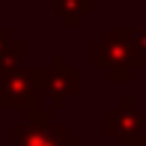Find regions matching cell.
<instances>
[{
  "label": "cell",
  "mask_w": 146,
  "mask_h": 146,
  "mask_svg": "<svg viewBox=\"0 0 146 146\" xmlns=\"http://www.w3.org/2000/svg\"><path fill=\"white\" fill-rule=\"evenodd\" d=\"M12 146H81L66 125L54 119V110L33 104L24 110L21 122H12Z\"/></svg>",
  "instance_id": "obj_1"
},
{
  "label": "cell",
  "mask_w": 146,
  "mask_h": 146,
  "mask_svg": "<svg viewBox=\"0 0 146 146\" xmlns=\"http://www.w3.org/2000/svg\"><path fill=\"white\" fill-rule=\"evenodd\" d=\"M81 92V75L66 63L63 54L51 57L48 69H39V96L48 98L51 110H63Z\"/></svg>",
  "instance_id": "obj_2"
},
{
  "label": "cell",
  "mask_w": 146,
  "mask_h": 146,
  "mask_svg": "<svg viewBox=\"0 0 146 146\" xmlns=\"http://www.w3.org/2000/svg\"><path fill=\"white\" fill-rule=\"evenodd\" d=\"M104 131L116 137L119 146H143L146 143V113L137 108L131 96H122L113 108L104 110Z\"/></svg>",
  "instance_id": "obj_3"
},
{
  "label": "cell",
  "mask_w": 146,
  "mask_h": 146,
  "mask_svg": "<svg viewBox=\"0 0 146 146\" xmlns=\"http://www.w3.org/2000/svg\"><path fill=\"white\" fill-rule=\"evenodd\" d=\"M92 63H96V69L104 75L108 84H131L134 66H131V57H128V51H125L122 39H119V27H108L104 39L96 42Z\"/></svg>",
  "instance_id": "obj_4"
},
{
  "label": "cell",
  "mask_w": 146,
  "mask_h": 146,
  "mask_svg": "<svg viewBox=\"0 0 146 146\" xmlns=\"http://www.w3.org/2000/svg\"><path fill=\"white\" fill-rule=\"evenodd\" d=\"M39 104V69L3 66L0 69V108H21L27 110Z\"/></svg>",
  "instance_id": "obj_5"
},
{
  "label": "cell",
  "mask_w": 146,
  "mask_h": 146,
  "mask_svg": "<svg viewBox=\"0 0 146 146\" xmlns=\"http://www.w3.org/2000/svg\"><path fill=\"white\" fill-rule=\"evenodd\" d=\"M119 39L131 57L134 72H146V27H119Z\"/></svg>",
  "instance_id": "obj_6"
},
{
  "label": "cell",
  "mask_w": 146,
  "mask_h": 146,
  "mask_svg": "<svg viewBox=\"0 0 146 146\" xmlns=\"http://www.w3.org/2000/svg\"><path fill=\"white\" fill-rule=\"evenodd\" d=\"M51 3H54V12L60 15V21L69 30H75L81 24V18L96 12V0H51Z\"/></svg>",
  "instance_id": "obj_7"
},
{
  "label": "cell",
  "mask_w": 146,
  "mask_h": 146,
  "mask_svg": "<svg viewBox=\"0 0 146 146\" xmlns=\"http://www.w3.org/2000/svg\"><path fill=\"white\" fill-rule=\"evenodd\" d=\"M27 54V45L24 42H15L12 33L6 27H0V69L3 66H18Z\"/></svg>",
  "instance_id": "obj_8"
},
{
  "label": "cell",
  "mask_w": 146,
  "mask_h": 146,
  "mask_svg": "<svg viewBox=\"0 0 146 146\" xmlns=\"http://www.w3.org/2000/svg\"><path fill=\"white\" fill-rule=\"evenodd\" d=\"M113 3H119V0H113ZM131 3H143V0H131Z\"/></svg>",
  "instance_id": "obj_9"
},
{
  "label": "cell",
  "mask_w": 146,
  "mask_h": 146,
  "mask_svg": "<svg viewBox=\"0 0 146 146\" xmlns=\"http://www.w3.org/2000/svg\"><path fill=\"white\" fill-rule=\"evenodd\" d=\"M3 3H6V0H3Z\"/></svg>",
  "instance_id": "obj_10"
},
{
  "label": "cell",
  "mask_w": 146,
  "mask_h": 146,
  "mask_svg": "<svg viewBox=\"0 0 146 146\" xmlns=\"http://www.w3.org/2000/svg\"><path fill=\"white\" fill-rule=\"evenodd\" d=\"M143 146H146V143H143Z\"/></svg>",
  "instance_id": "obj_11"
}]
</instances>
